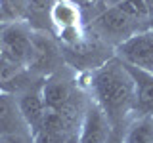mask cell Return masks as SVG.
<instances>
[{"label":"cell","instance_id":"obj_17","mask_svg":"<svg viewBox=\"0 0 153 143\" xmlns=\"http://www.w3.org/2000/svg\"><path fill=\"white\" fill-rule=\"evenodd\" d=\"M0 143H23L21 136H0Z\"/></svg>","mask_w":153,"mask_h":143},{"label":"cell","instance_id":"obj_12","mask_svg":"<svg viewBox=\"0 0 153 143\" xmlns=\"http://www.w3.org/2000/svg\"><path fill=\"white\" fill-rule=\"evenodd\" d=\"M27 0H0V21L6 27L10 23L27 21Z\"/></svg>","mask_w":153,"mask_h":143},{"label":"cell","instance_id":"obj_8","mask_svg":"<svg viewBox=\"0 0 153 143\" xmlns=\"http://www.w3.org/2000/svg\"><path fill=\"white\" fill-rule=\"evenodd\" d=\"M17 109H19V114H21L25 126L29 128V133L36 132V128L40 126L42 118L46 114V105H44V99H42V94H40V86L36 88H25L23 92H19L17 95Z\"/></svg>","mask_w":153,"mask_h":143},{"label":"cell","instance_id":"obj_4","mask_svg":"<svg viewBox=\"0 0 153 143\" xmlns=\"http://www.w3.org/2000/svg\"><path fill=\"white\" fill-rule=\"evenodd\" d=\"M0 50L2 57L29 69L33 52V29L27 21H17L0 29Z\"/></svg>","mask_w":153,"mask_h":143},{"label":"cell","instance_id":"obj_5","mask_svg":"<svg viewBox=\"0 0 153 143\" xmlns=\"http://www.w3.org/2000/svg\"><path fill=\"white\" fill-rule=\"evenodd\" d=\"M115 57L138 71L153 74V31L142 29L115 48Z\"/></svg>","mask_w":153,"mask_h":143},{"label":"cell","instance_id":"obj_20","mask_svg":"<svg viewBox=\"0 0 153 143\" xmlns=\"http://www.w3.org/2000/svg\"><path fill=\"white\" fill-rule=\"evenodd\" d=\"M0 57H2V50H0Z\"/></svg>","mask_w":153,"mask_h":143},{"label":"cell","instance_id":"obj_15","mask_svg":"<svg viewBox=\"0 0 153 143\" xmlns=\"http://www.w3.org/2000/svg\"><path fill=\"white\" fill-rule=\"evenodd\" d=\"M76 133H67V132H48V130H38L33 133V143H69V139Z\"/></svg>","mask_w":153,"mask_h":143},{"label":"cell","instance_id":"obj_1","mask_svg":"<svg viewBox=\"0 0 153 143\" xmlns=\"http://www.w3.org/2000/svg\"><path fill=\"white\" fill-rule=\"evenodd\" d=\"M90 99L98 105L113 124L123 128L136 111V82L126 65L111 57L90 73Z\"/></svg>","mask_w":153,"mask_h":143},{"label":"cell","instance_id":"obj_3","mask_svg":"<svg viewBox=\"0 0 153 143\" xmlns=\"http://www.w3.org/2000/svg\"><path fill=\"white\" fill-rule=\"evenodd\" d=\"M92 29L98 32L100 38L111 42L117 48L121 42H124L126 38H130L134 32L142 31L143 23H138L130 19L128 15H124L123 12H119L117 8L105 4L103 10H100L92 19Z\"/></svg>","mask_w":153,"mask_h":143},{"label":"cell","instance_id":"obj_10","mask_svg":"<svg viewBox=\"0 0 153 143\" xmlns=\"http://www.w3.org/2000/svg\"><path fill=\"white\" fill-rule=\"evenodd\" d=\"M25 122L17 109L16 94L0 90V136H21Z\"/></svg>","mask_w":153,"mask_h":143},{"label":"cell","instance_id":"obj_13","mask_svg":"<svg viewBox=\"0 0 153 143\" xmlns=\"http://www.w3.org/2000/svg\"><path fill=\"white\" fill-rule=\"evenodd\" d=\"M105 4L117 8L119 12H123L124 15H128L138 23H146L149 19V12L143 0H105Z\"/></svg>","mask_w":153,"mask_h":143},{"label":"cell","instance_id":"obj_14","mask_svg":"<svg viewBox=\"0 0 153 143\" xmlns=\"http://www.w3.org/2000/svg\"><path fill=\"white\" fill-rule=\"evenodd\" d=\"M54 0H27V6H29V13H27V23L31 19L42 17L50 23V10ZM52 29V27H50Z\"/></svg>","mask_w":153,"mask_h":143},{"label":"cell","instance_id":"obj_2","mask_svg":"<svg viewBox=\"0 0 153 143\" xmlns=\"http://www.w3.org/2000/svg\"><path fill=\"white\" fill-rule=\"evenodd\" d=\"M52 32L67 46H79L84 40L82 8L73 0H54L50 10Z\"/></svg>","mask_w":153,"mask_h":143},{"label":"cell","instance_id":"obj_7","mask_svg":"<svg viewBox=\"0 0 153 143\" xmlns=\"http://www.w3.org/2000/svg\"><path fill=\"white\" fill-rule=\"evenodd\" d=\"M61 61L59 48L54 38L46 35L44 31H33V52L29 61V71L36 73H52Z\"/></svg>","mask_w":153,"mask_h":143},{"label":"cell","instance_id":"obj_19","mask_svg":"<svg viewBox=\"0 0 153 143\" xmlns=\"http://www.w3.org/2000/svg\"><path fill=\"white\" fill-rule=\"evenodd\" d=\"M147 6V12H149V15H153V0H143Z\"/></svg>","mask_w":153,"mask_h":143},{"label":"cell","instance_id":"obj_9","mask_svg":"<svg viewBox=\"0 0 153 143\" xmlns=\"http://www.w3.org/2000/svg\"><path fill=\"white\" fill-rule=\"evenodd\" d=\"M40 94H42L46 109H50V111H59V109H63L65 105L75 97L73 86L67 82V80L59 78V76H52V74L40 84Z\"/></svg>","mask_w":153,"mask_h":143},{"label":"cell","instance_id":"obj_6","mask_svg":"<svg viewBox=\"0 0 153 143\" xmlns=\"http://www.w3.org/2000/svg\"><path fill=\"white\" fill-rule=\"evenodd\" d=\"M115 130L105 113L88 99L84 105V113L76 130V143H105Z\"/></svg>","mask_w":153,"mask_h":143},{"label":"cell","instance_id":"obj_18","mask_svg":"<svg viewBox=\"0 0 153 143\" xmlns=\"http://www.w3.org/2000/svg\"><path fill=\"white\" fill-rule=\"evenodd\" d=\"M75 4H79L80 8H88V6H96L100 0H73Z\"/></svg>","mask_w":153,"mask_h":143},{"label":"cell","instance_id":"obj_16","mask_svg":"<svg viewBox=\"0 0 153 143\" xmlns=\"http://www.w3.org/2000/svg\"><path fill=\"white\" fill-rule=\"evenodd\" d=\"M105 143H123V128H115Z\"/></svg>","mask_w":153,"mask_h":143},{"label":"cell","instance_id":"obj_11","mask_svg":"<svg viewBox=\"0 0 153 143\" xmlns=\"http://www.w3.org/2000/svg\"><path fill=\"white\" fill-rule=\"evenodd\" d=\"M123 143H153V114H132L123 126Z\"/></svg>","mask_w":153,"mask_h":143}]
</instances>
